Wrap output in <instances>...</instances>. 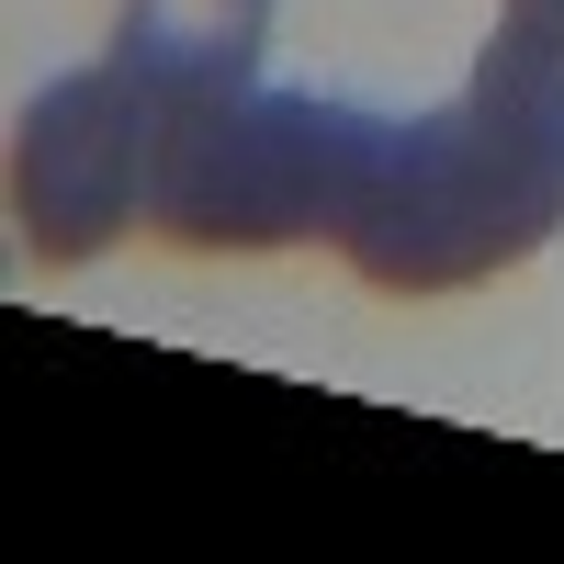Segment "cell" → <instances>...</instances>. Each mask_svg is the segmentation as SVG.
I'll return each instance as SVG.
<instances>
[{"label":"cell","instance_id":"1","mask_svg":"<svg viewBox=\"0 0 564 564\" xmlns=\"http://www.w3.org/2000/svg\"><path fill=\"white\" fill-rule=\"evenodd\" d=\"M148 226L181 249L327 238L384 294L486 282L564 226V45L497 23L475 79L417 124L249 79L170 135Z\"/></svg>","mask_w":564,"mask_h":564},{"label":"cell","instance_id":"2","mask_svg":"<svg viewBox=\"0 0 564 564\" xmlns=\"http://www.w3.org/2000/svg\"><path fill=\"white\" fill-rule=\"evenodd\" d=\"M226 79H193V68H159L135 57V45H113L102 68L57 79L45 102L23 113L12 135V215L34 260H90L113 249L135 215H148V181H159V148L181 135V113L215 102Z\"/></svg>","mask_w":564,"mask_h":564},{"label":"cell","instance_id":"3","mask_svg":"<svg viewBox=\"0 0 564 564\" xmlns=\"http://www.w3.org/2000/svg\"><path fill=\"white\" fill-rule=\"evenodd\" d=\"M260 34H271V0H124V34H113V45L249 90V79H260Z\"/></svg>","mask_w":564,"mask_h":564},{"label":"cell","instance_id":"4","mask_svg":"<svg viewBox=\"0 0 564 564\" xmlns=\"http://www.w3.org/2000/svg\"><path fill=\"white\" fill-rule=\"evenodd\" d=\"M508 23H531V34H553V45H564V0H508Z\"/></svg>","mask_w":564,"mask_h":564}]
</instances>
